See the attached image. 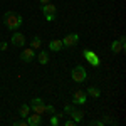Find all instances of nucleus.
Wrapping results in <instances>:
<instances>
[{"instance_id":"21","label":"nucleus","mask_w":126,"mask_h":126,"mask_svg":"<svg viewBox=\"0 0 126 126\" xmlns=\"http://www.w3.org/2000/svg\"><path fill=\"white\" fill-rule=\"evenodd\" d=\"M39 103H44V99H42V97H34L30 104H39Z\"/></svg>"},{"instance_id":"17","label":"nucleus","mask_w":126,"mask_h":126,"mask_svg":"<svg viewBox=\"0 0 126 126\" xmlns=\"http://www.w3.org/2000/svg\"><path fill=\"white\" fill-rule=\"evenodd\" d=\"M40 46H42V39H40L39 35H35L34 39L30 40V47L34 49V50H35V49H40Z\"/></svg>"},{"instance_id":"9","label":"nucleus","mask_w":126,"mask_h":126,"mask_svg":"<svg viewBox=\"0 0 126 126\" xmlns=\"http://www.w3.org/2000/svg\"><path fill=\"white\" fill-rule=\"evenodd\" d=\"M71 116H72V121H74V123H79V121H82V118H84V111L74 108L72 113H71Z\"/></svg>"},{"instance_id":"2","label":"nucleus","mask_w":126,"mask_h":126,"mask_svg":"<svg viewBox=\"0 0 126 126\" xmlns=\"http://www.w3.org/2000/svg\"><path fill=\"white\" fill-rule=\"evenodd\" d=\"M71 78L74 82H84L87 78V72L86 69L82 67V66H76V67L72 69V74H71Z\"/></svg>"},{"instance_id":"25","label":"nucleus","mask_w":126,"mask_h":126,"mask_svg":"<svg viewBox=\"0 0 126 126\" xmlns=\"http://www.w3.org/2000/svg\"><path fill=\"white\" fill-rule=\"evenodd\" d=\"M17 126H29V125H27V119H24V121H20V123H17Z\"/></svg>"},{"instance_id":"16","label":"nucleus","mask_w":126,"mask_h":126,"mask_svg":"<svg viewBox=\"0 0 126 126\" xmlns=\"http://www.w3.org/2000/svg\"><path fill=\"white\" fill-rule=\"evenodd\" d=\"M19 114L22 118H27L30 114V106H29V104H22V106H20V109H19Z\"/></svg>"},{"instance_id":"20","label":"nucleus","mask_w":126,"mask_h":126,"mask_svg":"<svg viewBox=\"0 0 126 126\" xmlns=\"http://www.w3.org/2000/svg\"><path fill=\"white\" fill-rule=\"evenodd\" d=\"M72 109H74V106H72V104H67V106L64 108V114H71Z\"/></svg>"},{"instance_id":"1","label":"nucleus","mask_w":126,"mask_h":126,"mask_svg":"<svg viewBox=\"0 0 126 126\" xmlns=\"http://www.w3.org/2000/svg\"><path fill=\"white\" fill-rule=\"evenodd\" d=\"M3 24H5V27L9 30H14V32H15V30H19L20 25H22V15L9 10V12L3 14Z\"/></svg>"},{"instance_id":"12","label":"nucleus","mask_w":126,"mask_h":126,"mask_svg":"<svg viewBox=\"0 0 126 126\" xmlns=\"http://www.w3.org/2000/svg\"><path fill=\"white\" fill-rule=\"evenodd\" d=\"M64 47L62 46V40H50L49 42V50H52V52H57V50H61V49Z\"/></svg>"},{"instance_id":"10","label":"nucleus","mask_w":126,"mask_h":126,"mask_svg":"<svg viewBox=\"0 0 126 126\" xmlns=\"http://www.w3.org/2000/svg\"><path fill=\"white\" fill-rule=\"evenodd\" d=\"M30 111L32 113H37V114H44L46 113V104L44 103H39V104H30Z\"/></svg>"},{"instance_id":"4","label":"nucleus","mask_w":126,"mask_h":126,"mask_svg":"<svg viewBox=\"0 0 126 126\" xmlns=\"http://www.w3.org/2000/svg\"><path fill=\"white\" fill-rule=\"evenodd\" d=\"M78 42H79L78 34H67V35L62 39V46H64V47H74Z\"/></svg>"},{"instance_id":"6","label":"nucleus","mask_w":126,"mask_h":126,"mask_svg":"<svg viewBox=\"0 0 126 126\" xmlns=\"http://www.w3.org/2000/svg\"><path fill=\"white\" fill-rule=\"evenodd\" d=\"M87 99V93L86 91H76L74 94H72V101H74V104H84Z\"/></svg>"},{"instance_id":"7","label":"nucleus","mask_w":126,"mask_h":126,"mask_svg":"<svg viewBox=\"0 0 126 126\" xmlns=\"http://www.w3.org/2000/svg\"><path fill=\"white\" fill-rule=\"evenodd\" d=\"M12 46H17V47H22V46H25V37L20 34V32H14V35H12Z\"/></svg>"},{"instance_id":"13","label":"nucleus","mask_w":126,"mask_h":126,"mask_svg":"<svg viewBox=\"0 0 126 126\" xmlns=\"http://www.w3.org/2000/svg\"><path fill=\"white\" fill-rule=\"evenodd\" d=\"M37 61H39L42 66H46V64L49 62V52L47 50H40L39 56H37Z\"/></svg>"},{"instance_id":"8","label":"nucleus","mask_w":126,"mask_h":126,"mask_svg":"<svg viewBox=\"0 0 126 126\" xmlns=\"http://www.w3.org/2000/svg\"><path fill=\"white\" fill-rule=\"evenodd\" d=\"M25 119H27V125H29V126H39L40 123H42V116H40V114H37V113L29 114Z\"/></svg>"},{"instance_id":"3","label":"nucleus","mask_w":126,"mask_h":126,"mask_svg":"<svg viewBox=\"0 0 126 126\" xmlns=\"http://www.w3.org/2000/svg\"><path fill=\"white\" fill-rule=\"evenodd\" d=\"M82 56H84V59H86L91 66H94V67L99 66V57L96 56V52H93V50H89V49H84V50H82Z\"/></svg>"},{"instance_id":"18","label":"nucleus","mask_w":126,"mask_h":126,"mask_svg":"<svg viewBox=\"0 0 126 126\" xmlns=\"http://www.w3.org/2000/svg\"><path fill=\"white\" fill-rule=\"evenodd\" d=\"M59 119H61V118H59L57 114H54V116L50 118V121H49V123H50V126H59V123H61Z\"/></svg>"},{"instance_id":"14","label":"nucleus","mask_w":126,"mask_h":126,"mask_svg":"<svg viewBox=\"0 0 126 126\" xmlns=\"http://www.w3.org/2000/svg\"><path fill=\"white\" fill-rule=\"evenodd\" d=\"M121 50H125V47L121 46V42H119V40H113V42H111V52H113V54H118V52H121Z\"/></svg>"},{"instance_id":"11","label":"nucleus","mask_w":126,"mask_h":126,"mask_svg":"<svg viewBox=\"0 0 126 126\" xmlns=\"http://www.w3.org/2000/svg\"><path fill=\"white\" fill-rule=\"evenodd\" d=\"M42 12H44V15H56V5H52L49 2L46 5H42Z\"/></svg>"},{"instance_id":"23","label":"nucleus","mask_w":126,"mask_h":126,"mask_svg":"<svg viewBox=\"0 0 126 126\" xmlns=\"http://www.w3.org/2000/svg\"><path fill=\"white\" fill-rule=\"evenodd\" d=\"M74 125H76V123H74L72 119H67V121L64 123V126H74Z\"/></svg>"},{"instance_id":"15","label":"nucleus","mask_w":126,"mask_h":126,"mask_svg":"<svg viewBox=\"0 0 126 126\" xmlns=\"http://www.w3.org/2000/svg\"><path fill=\"white\" fill-rule=\"evenodd\" d=\"M87 94L91 97H94V99H99L101 97V91L97 89V87H94V86H91V87H87V91H86Z\"/></svg>"},{"instance_id":"5","label":"nucleus","mask_w":126,"mask_h":126,"mask_svg":"<svg viewBox=\"0 0 126 126\" xmlns=\"http://www.w3.org/2000/svg\"><path fill=\"white\" fill-rule=\"evenodd\" d=\"M20 59H22L24 62H32V61L35 59V50H34L32 47H25V49H22Z\"/></svg>"},{"instance_id":"19","label":"nucleus","mask_w":126,"mask_h":126,"mask_svg":"<svg viewBox=\"0 0 126 126\" xmlns=\"http://www.w3.org/2000/svg\"><path fill=\"white\" fill-rule=\"evenodd\" d=\"M46 113H47V114H54V113H56L54 106H52V104H47V106H46Z\"/></svg>"},{"instance_id":"26","label":"nucleus","mask_w":126,"mask_h":126,"mask_svg":"<svg viewBox=\"0 0 126 126\" xmlns=\"http://www.w3.org/2000/svg\"><path fill=\"white\" fill-rule=\"evenodd\" d=\"M49 2H50V0H40V3H42V5H46V3H49Z\"/></svg>"},{"instance_id":"24","label":"nucleus","mask_w":126,"mask_h":126,"mask_svg":"<svg viewBox=\"0 0 126 126\" xmlns=\"http://www.w3.org/2000/svg\"><path fill=\"white\" fill-rule=\"evenodd\" d=\"M54 17H56V15H46V20H47V22H52Z\"/></svg>"},{"instance_id":"22","label":"nucleus","mask_w":126,"mask_h":126,"mask_svg":"<svg viewBox=\"0 0 126 126\" xmlns=\"http://www.w3.org/2000/svg\"><path fill=\"white\" fill-rule=\"evenodd\" d=\"M7 47H9L7 42H0V50H7Z\"/></svg>"}]
</instances>
